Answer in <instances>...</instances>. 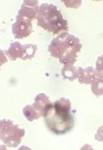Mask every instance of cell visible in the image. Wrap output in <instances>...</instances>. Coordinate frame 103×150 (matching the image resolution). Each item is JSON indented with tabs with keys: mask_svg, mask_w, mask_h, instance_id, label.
<instances>
[{
	"mask_svg": "<svg viewBox=\"0 0 103 150\" xmlns=\"http://www.w3.org/2000/svg\"><path fill=\"white\" fill-rule=\"evenodd\" d=\"M95 139L97 141L103 142V125L97 129V131L95 134Z\"/></svg>",
	"mask_w": 103,
	"mask_h": 150,
	"instance_id": "5bb4252c",
	"label": "cell"
},
{
	"mask_svg": "<svg viewBox=\"0 0 103 150\" xmlns=\"http://www.w3.org/2000/svg\"><path fill=\"white\" fill-rule=\"evenodd\" d=\"M39 8L40 6L38 1H24L21 8L18 11V16L33 21L37 17Z\"/></svg>",
	"mask_w": 103,
	"mask_h": 150,
	"instance_id": "ba28073f",
	"label": "cell"
},
{
	"mask_svg": "<svg viewBox=\"0 0 103 150\" xmlns=\"http://www.w3.org/2000/svg\"><path fill=\"white\" fill-rule=\"evenodd\" d=\"M102 79H103L102 76L99 74L93 67L88 66L85 69L79 67V75L78 79L81 84H92Z\"/></svg>",
	"mask_w": 103,
	"mask_h": 150,
	"instance_id": "52a82bcc",
	"label": "cell"
},
{
	"mask_svg": "<svg viewBox=\"0 0 103 150\" xmlns=\"http://www.w3.org/2000/svg\"><path fill=\"white\" fill-rule=\"evenodd\" d=\"M96 70L98 72L100 75L103 77V55H101L97 58L96 61Z\"/></svg>",
	"mask_w": 103,
	"mask_h": 150,
	"instance_id": "4fadbf2b",
	"label": "cell"
},
{
	"mask_svg": "<svg viewBox=\"0 0 103 150\" xmlns=\"http://www.w3.org/2000/svg\"><path fill=\"white\" fill-rule=\"evenodd\" d=\"M12 31L17 39H24L28 37L32 32V21L26 18L17 16L16 22L12 27Z\"/></svg>",
	"mask_w": 103,
	"mask_h": 150,
	"instance_id": "8992f818",
	"label": "cell"
},
{
	"mask_svg": "<svg viewBox=\"0 0 103 150\" xmlns=\"http://www.w3.org/2000/svg\"><path fill=\"white\" fill-rule=\"evenodd\" d=\"M1 52H2V64H4L5 62H7V59H5L4 53V51L2 50Z\"/></svg>",
	"mask_w": 103,
	"mask_h": 150,
	"instance_id": "e0dca14e",
	"label": "cell"
},
{
	"mask_svg": "<svg viewBox=\"0 0 103 150\" xmlns=\"http://www.w3.org/2000/svg\"><path fill=\"white\" fill-rule=\"evenodd\" d=\"M61 74L64 79L73 81L78 78L79 75V68H77L74 65L63 66L61 70Z\"/></svg>",
	"mask_w": 103,
	"mask_h": 150,
	"instance_id": "30bf717a",
	"label": "cell"
},
{
	"mask_svg": "<svg viewBox=\"0 0 103 150\" xmlns=\"http://www.w3.org/2000/svg\"><path fill=\"white\" fill-rule=\"evenodd\" d=\"M79 150H94V149L90 144H84Z\"/></svg>",
	"mask_w": 103,
	"mask_h": 150,
	"instance_id": "9a60e30c",
	"label": "cell"
},
{
	"mask_svg": "<svg viewBox=\"0 0 103 150\" xmlns=\"http://www.w3.org/2000/svg\"><path fill=\"white\" fill-rule=\"evenodd\" d=\"M82 44L80 40L68 32L61 33L52 40L49 45V54L52 57L58 59L64 66L73 65L80 52Z\"/></svg>",
	"mask_w": 103,
	"mask_h": 150,
	"instance_id": "7a4b0ae2",
	"label": "cell"
},
{
	"mask_svg": "<svg viewBox=\"0 0 103 150\" xmlns=\"http://www.w3.org/2000/svg\"><path fill=\"white\" fill-rule=\"evenodd\" d=\"M18 150H32L29 147H27V146H22V147H20Z\"/></svg>",
	"mask_w": 103,
	"mask_h": 150,
	"instance_id": "2e32d148",
	"label": "cell"
},
{
	"mask_svg": "<svg viewBox=\"0 0 103 150\" xmlns=\"http://www.w3.org/2000/svg\"><path fill=\"white\" fill-rule=\"evenodd\" d=\"M91 89L92 93L96 95L97 97H100L103 95V79H99L97 81L92 83Z\"/></svg>",
	"mask_w": 103,
	"mask_h": 150,
	"instance_id": "7c38bea8",
	"label": "cell"
},
{
	"mask_svg": "<svg viewBox=\"0 0 103 150\" xmlns=\"http://www.w3.org/2000/svg\"><path fill=\"white\" fill-rule=\"evenodd\" d=\"M37 25L53 34H61L68 31V24L57 7L50 4H43L37 12Z\"/></svg>",
	"mask_w": 103,
	"mask_h": 150,
	"instance_id": "3957f363",
	"label": "cell"
},
{
	"mask_svg": "<svg viewBox=\"0 0 103 150\" xmlns=\"http://www.w3.org/2000/svg\"><path fill=\"white\" fill-rule=\"evenodd\" d=\"M23 115L26 117V119L28 121H33L35 120L39 119L40 117H42L40 113L36 110V108L32 105H27L23 108Z\"/></svg>",
	"mask_w": 103,
	"mask_h": 150,
	"instance_id": "8fae6325",
	"label": "cell"
},
{
	"mask_svg": "<svg viewBox=\"0 0 103 150\" xmlns=\"http://www.w3.org/2000/svg\"><path fill=\"white\" fill-rule=\"evenodd\" d=\"M47 127L55 134H67L74 126V116L71 113V102L61 97L52 103L44 115Z\"/></svg>",
	"mask_w": 103,
	"mask_h": 150,
	"instance_id": "6da1fadb",
	"label": "cell"
},
{
	"mask_svg": "<svg viewBox=\"0 0 103 150\" xmlns=\"http://www.w3.org/2000/svg\"><path fill=\"white\" fill-rule=\"evenodd\" d=\"M25 135V129L9 120L0 121V139L4 145L10 148L18 147Z\"/></svg>",
	"mask_w": 103,
	"mask_h": 150,
	"instance_id": "277c9868",
	"label": "cell"
},
{
	"mask_svg": "<svg viewBox=\"0 0 103 150\" xmlns=\"http://www.w3.org/2000/svg\"><path fill=\"white\" fill-rule=\"evenodd\" d=\"M51 104L52 102L49 101L48 96H46L44 93H40L36 97L32 106L36 108V110L40 113L42 117H44L45 111Z\"/></svg>",
	"mask_w": 103,
	"mask_h": 150,
	"instance_id": "9c48e42d",
	"label": "cell"
},
{
	"mask_svg": "<svg viewBox=\"0 0 103 150\" xmlns=\"http://www.w3.org/2000/svg\"><path fill=\"white\" fill-rule=\"evenodd\" d=\"M37 50L36 45H21L19 42H13L6 51V54L11 60L22 59L23 60L31 59L35 56Z\"/></svg>",
	"mask_w": 103,
	"mask_h": 150,
	"instance_id": "5b68a950",
	"label": "cell"
},
{
	"mask_svg": "<svg viewBox=\"0 0 103 150\" xmlns=\"http://www.w3.org/2000/svg\"><path fill=\"white\" fill-rule=\"evenodd\" d=\"M0 150H8V149H7V148L5 147V145L2 144V145L0 146Z\"/></svg>",
	"mask_w": 103,
	"mask_h": 150,
	"instance_id": "ac0fdd59",
	"label": "cell"
}]
</instances>
